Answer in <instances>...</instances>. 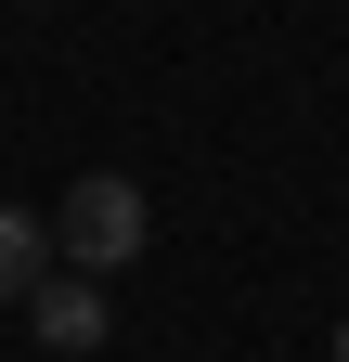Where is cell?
I'll list each match as a JSON object with an SVG mask.
<instances>
[{"mask_svg": "<svg viewBox=\"0 0 349 362\" xmlns=\"http://www.w3.org/2000/svg\"><path fill=\"white\" fill-rule=\"evenodd\" d=\"M143 233H155V207H143V181H129V168H78L65 207H52V246H65L78 272H129Z\"/></svg>", "mask_w": 349, "mask_h": 362, "instance_id": "obj_1", "label": "cell"}, {"mask_svg": "<svg viewBox=\"0 0 349 362\" xmlns=\"http://www.w3.org/2000/svg\"><path fill=\"white\" fill-rule=\"evenodd\" d=\"M39 272H52V220H39V207H0V310H13Z\"/></svg>", "mask_w": 349, "mask_h": 362, "instance_id": "obj_3", "label": "cell"}, {"mask_svg": "<svg viewBox=\"0 0 349 362\" xmlns=\"http://www.w3.org/2000/svg\"><path fill=\"white\" fill-rule=\"evenodd\" d=\"M26 324H39V349H104V324H117V310H104V272H39V285H26Z\"/></svg>", "mask_w": 349, "mask_h": 362, "instance_id": "obj_2", "label": "cell"}, {"mask_svg": "<svg viewBox=\"0 0 349 362\" xmlns=\"http://www.w3.org/2000/svg\"><path fill=\"white\" fill-rule=\"evenodd\" d=\"M336 362H349V324H336Z\"/></svg>", "mask_w": 349, "mask_h": 362, "instance_id": "obj_4", "label": "cell"}]
</instances>
